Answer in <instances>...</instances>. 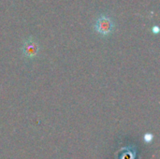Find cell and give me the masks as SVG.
<instances>
[{"instance_id":"6da1fadb","label":"cell","mask_w":160,"mask_h":159,"mask_svg":"<svg viewBox=\"0 0 160 159\" xmlns=\"http://www.w3.org/2000/svg\"><path fill=\"white\" fill-rule=\"evenodd\" d=\"M95 30L98 34L101 36H109L113 32L114 22L108 15H100L95 22Z\"/></svg>"},{"instance_id":"7a4b0ae2","label":"cell","mask_w":160,"mask_h":159,"mask_svg":"<svg viewBox=\"0 0 160 159\" xmlns=\"http://www.w3.org/2000/svg\"><path fill=\"white\" fill-rule=\"evenodd\" d=\"M22 51L26 58H34L38 55L39 52V45L34 38L29 37L26 38L23 42Z\"/></svg>"},{"instance_id":"3957f363","label":"cell","mask_w":160,"mask_h":159,"mask_svg":"<svg viewBox=\"0 0 160 159\" xmlns=\"http://www.w3.org/2000/svg\"><path fill=\"white\" fill-rule=\"evenodd\" d=\"M153 138H154V137H153L152 134H149V133H148V134H145V135H144V142H151L152 140H153Z\"/></svg>"},{"instance_id":"277c9868","label":"cell","mask_w":160,"mask_h":159,"mask_svg":"<svg viewBox=\"0 0 160 159\" xmlns=\"http://www.w3.org/2000/svg\"><path fill=\"white\" fill-rule=\"evenodd\" d=\"M152 32H153L154 34H158V33L159 32V27H158V25L153 26V28H152Z\"/></svg>"}]
</instances>
